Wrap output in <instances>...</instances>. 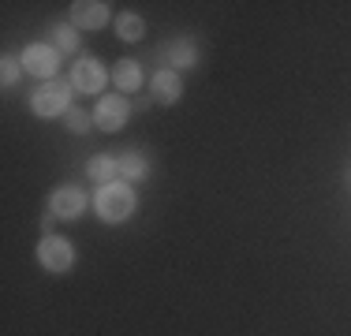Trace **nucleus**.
<instances>
[{
  "label": "nucleus",
  "mask_w": 351,
  "mask_h": 336,
  "mask_svg": "<svg viewBox=\"0 0 351 336\" xmlns=\"http://www.w3.org/2000/svg\"><path fill=\"white\" fill-rule=\"evenodd\" d=\"M0 79H4V86H12V82L19 79V60H12V56H4V71H0Z\"/></svg>",
  "instance_id": "f3484780"
},
{
  "label": "nucleus",
  "mask_w": 351,
  "mask_h": 336,
  "mask_svg": "<svg viewBox=\"0 0 351 336\" xmlns=\"http://www.w3.org/2000/svg\"><path fill=\"white\" fill-rule=\"evenodd\" d=\"M146 172H149V161H146L142 149H128V154L120 157V176L123 180H146Z\"/></svg>",
  "instance_id": "f8f14e48"
},
{
  "label": "nucleus",
  "mask_w": 351,
  "mask_h": 336,
  "mask_svg": "<svg viewBox=\"0 0 351 336\" xmlns=\"http://www.w3.org/2000/svg\"><path fill=\"white\" fill-rule=\"evenodd\" d=\"M94 206H97V217H101V221L120 224V221H128L131 209H135V191H131L123 180H112V183H105V187L97 191Z\"/></svg>",
  "instance_id": "f257e3e1"
},
{
  "label": "nucleus",
  "mask_w": 351,
  "mask_h": 336,
  "mask_svg": "<svg viewBox=\"0 0 351 336\" xmlns=\"http://www.w3.org/2000/svg\"><path fill=\"white\" fill-rule=\"evenodd\" d=\"M38 262L49 269V273H68L75 265V250L68 239H60V235H45L38 247Z\"/></svg>",
  "instance_id": "7ed1b4c3"
},
{
  "label": "nucleus",
  "mask_w": 351,
  "mask_h": 336,
  "mask_svg": "<svg viewBox=\"0 0 351 336\" xmlns=\"http://www.w3.org/2000/svg\"><path fill=\"white\" fill-rule=\"evenodd\" d=\"M64 116H68V131H71V134H86V131H90V116H86V112H79V108H68Z\"/></svg>",
  "instance_id": "dca6fc26"
},
{
  "label": "nucleus",
  "mask_w": 351,
  "mask_h": 336,
  "mask_svg": "<svg viewBox=\"0 0 351 336\" xmlns=\"http://www.w3.org/2000/svg\"><path fill=\"white\" fill-rule=\"evenodd\" d=\"M94 120H97V128H105V131H120L123 123H128V101L123 97H101L94 108Z\"/></svg>",
  "instance_id": "0eeeda50"
},
{
  "label": "nucleus",
  "mask_w": 351,
  "mask_h": 336,
  "mask_svg": "<svg viewBox=\"0 0 351 336\" xmlns=\"http://www.w3.org/2000/svg\"><path fill=\"white\" fill-rule=\"evenodd\" d=\"M195 60H198V53H195L191 41H176L172 45V67H191Z\"/></svg>",
  "instance_id": "4468645a"
},
{
  "label": "nucleus",
  "mask_w": 351,
  "mask_h": 336,
  "mask_svg": "<svg viewBox=\"0 0 351 336\" xmlns=\"http://www.w3.org/2000/svg\"><path fill=\"white\" fill-rule=\"evenodd\" d=\"M23 67L30 75H41V79H56V67H60V49L53 45H30L23 49Z\"/></svg>",
  "instance_id": "20e7f679"
},
{
  "label": "nucleus",
  "mask_w": 351,
  "mask_h": 336,
  "mask_svg": "<svg viewBox=\"0 0 351 336\" xmlns=\"http://www.w3.org/2000/svg\"><path fill=\"white\" fill-rule=\"evenodd\" d=\"M112 82L120 94H135V90L142 86V67L135 60H120L112 67Z\"/></svg>",
  "instance_id": "9d476101"
},
{
  "label": "nucleus",
  "mask_w": 351,
  "mask_h": 336,
  "mask_svg": "<svg viewBox=\"0 0 351 336\" xmlns=\"http://www.w3.org/2000/svg\"><path fill=\"white\" fill-rule=\"evenodd\" d=\"M105 23H108V4H101V0H79V4H71V27L97 30Z\"/></svg>",
  "instance_id": "423d86ee"
},
{
  "label": "nucleus",
  "mask_w": 351,
  "mask_h": 336,
  "mask_svg": "<svg viewBox=\"0 0 351 336\" xmlns=\"http://www.w3.org/2000/svg\"><path fill=\"white\" fill-rule=\"evenodd\" d=\"M154 97L161 101V105H176V101L183 97V82H180V75L169 71V67H165V71H157V75H154Z\"/></svg>",
  "instance_id": "1a4fd4ad"
},
{
  "label": "nucleus",
  "mask_w": 351,
  "mask_h": 336,
  "mask_svg": "<svg viewBox=\"0 0 351 336\" xmlns=\"http://www.w3.org/2000/svg\"><path fill=\"white\" fill-rule=\"evenodd\" d=\"M68 97H71V82H64V79H49L45 86L34 94V101H30V108H34L38 116H60V112H68Z\"/></svg>",
  "instance_id": "f03ea898"
},
{
  "label": "nucleus",
  "mask_w": 351,
  "mask_h": 336,
  "mask_svg": "<svg viewBox=\"0 0 351 336\" xmlns=\"http://www.w3.org/2000/svg\"><path fill=\"white\" fill-rule=\"evenodd\" d=\"M49 209H53V217H60V221H71V217H79L82 209H86V195H82L79 187H60L49 198Z\"/></svg>",
  "instance_id": "6e6552de"
},
{
  "label": "nucleus",
  "mask_w": 351,
  "mask_h": 336,
  "mask_svg": "<svg viewBox=\"0 0 351 336\" xmlns=\"http://www.w3.org/2000/svg\"><path fill=\"white\" fill-rule=\"evenodd\" d=\"M53 38H56V49H60V53H75V45H79L75 27H68V23H60V27L53 30Z\"/></svg>",
  "instance_id": "2eb2a0df"
},
{
  "label": "nucleus",
  "mask_w": 351,
  "mask_h": 336,
  "mask_svg": "<svg viewBox=\"0 0 351 336\" xmlns=\"http://www.w3.org/2000/svg\"><path fill=\"white\" fill-rule=\"evenodd\" d=\"M71 86L82 90V94H101L105 86V67L94 60V56H79L71 67Z\"/></svg>",
  "instance_id": "39448f33"
},
{
  "label": "nucleus",
  "mask_w": 351,
  "mask_h": 336,
  "mask_svg": "<svg viewBox=\"0 0 351 336\" xmlns=\"http://www.w3.org/2000/svg\"><path fill=\"white\" fill-rule=\"evenodd\" d=\"M86 172H90V180H97L105 187V183H112L116 176H120V161H116L112 154H97L94 161L86 165Z\"/></svg>",
  "instance_id": "9b49d317"
},
{
  "label": "nucleus",
  "mask_w": 351,
  "mask_h": 336,
  "mask_svg": "<svg viewBox=\"0 0 351 336\" xmlns=\"http://www.w3.org/2000/svg\"><path fill=\"white\" fill-rule=\"evenodd\" d=\"M116 34H120L123 41H142V34H146V23H142L138 15L123 12V15H116Z\"/></svg>",
  "instance_id": "ddd939ff"
}]
</instances>
